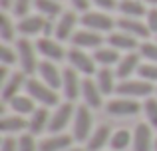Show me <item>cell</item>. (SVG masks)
<instances>
[{"label": "cell", "instance_id": "obj_43", "mask_svg": "<svg viewBox=\"0 0 157 151\" xmlns=\"http://www.w3.org/2000/svg\"><path fill=\"white\" fill-rule=\"evenodd\" d=\"M143 4H151V6H157V0H141Z\"/></svg>", "mask_w": 157, "mask_h": 151}, {"label": "cell", "instance_id": "obj_8", "mask_svg": "<svg viewBox=\"0 0 157 151\" xmlns=\"http://www.w3.org/2000/svg\"><path fill=\"white\" fill-rule=\"evenodd\" d=\"M68 62L74 70H78L80 74H84L86 77H92L98 74L96 70V60L94 56H90L86 50H80V48H72L68 52Z\"/></svg>", "mask_w": 157, "mask_h": 151}, {"label": "cell", "instance_id": "obj_42", "mask_svg": "<svg viewBox=\"0 0 157 151\" xmlns=\"http://www.w3.org/2000/svg\"><path fill=\"white\" fill-rule=\"evenodd\" d=\"M0 6H2V10H10L12 6H14V0H0Z\"/></svg>", "mask_w": 157, "mask_h": 151}, {"label": "cell", "instance_id": "obj_12", "mask_svg": "<svg viewBox=\"0 0 157 151\" xmlns=\"http://www.w3.org/2000/svg\"><path fill=\"white\" fill-rule=\"evenodd\" d=\"M48 18H44L42 14H28L24 18H20L18 22V32L26 38L30 36H44V30H46Z\"/></svg>", "mask_w": 157, "mask_h": 151}, {"label": "cell", "instance_id": "obj_1", "mask_svg": "<svg viewBox=\"0 0 157 151\" xmlns=\"http://www.w3.org/2000/svg\"><path fill=\"white\" fill-rule=\"evenodd\" d=\"M24 89H26V93L36 101V104L44 105V108H54V105H60V96H58V89L50 88V85L44 84L42 80L28 77Z\"/></svg>", "mask_w": 157, "mask_h": 151}, {"label": "cell", "instance_id": "obj_22", "mask_svg": "<svg viewBox=\"0 0 157 151\" xmlns=\"http://www.w3.org/2000/svg\"><path fill=\"white\" fill-rule=\"evenodd\" d=\"M74 135L68 133H52L40 141V151H66L72 147Z\"/></svg>", "mask_w": 157, "mask_h": 151}, {"label": "cell", "instance_id": "obj_14", "mask_svg": "<svg viewBox=\"0 0 157 151\" xmlns=\"http://www.w3.org/2000/svg\"><path fill=\"white\" fill-rule=\"evenodd\" d=\"M72 44L74 48H80V50H98L104 44V38L100 32L82 28V30H76V34L72 36Z\"/></svg>", "mask_w": 157, "mask_h": 151}, {"label": "cell", "instance_id": "obj_34", "mask_svg": "<svg viewBox=\"0 0 157 151\" xmlns=\"http://www.w3.org/2000/svg\"><path fill=\"white\" fill-rule=\"evenodd\" d=\"M137 76L145 81H151V84H157V64L153 62H145L139 66L137 70Z\"/></svg>", "mask_w": 157, "mask_h": 151}, {"label": "cell", "instance_id": "obj_2", "mask_svg": "<svg viewBox=\"0 0 157 151\" xmlns=\"http://www.w3.org/2000/svg\"><path fill=\"white\" fill-rule=\"evenodd\" d=\"M16 52H18V64L20 70L26 76H32L34 72H38V48L36 44H32L28 38H20L16 40Z\"/></svg>", "mask_w": 157, "mask_h": 151}, {"label": "cell", "instance_id": "obj_31", "mask_svg": "<svg viewBox=\"0 0 157 151\" xmlns=\"http://www.w3.org/2000/svg\"><path fill=\"white\" fill-rule=\"evenodd\" d=\"M16 28L14 22H12V18L6 14V12H2L0 14V38H2L4 44H10L16 40Z\"/></svg>", "mask_w": 157, "mask_h": 151}, {"label": "cell", "instance_id": "obj_27", "mask_svg": "<svg viewBox=\"0 0 157 151\" xmlns=\"http://www.w3.org/2000/svg\"><path fill=\"white\" fill-rule=\"evenodd\" d=\"M94 60L96 64H100L101 68H111V66H117V62L121 60L119 52L111 46H101L98 50H94Z\"/></svg>", "mask_w": 157, "mask_h": 151}, {"label": "cell", "instance_id": "obj_28", "mask_svg": "<svg viewBox=\"0 0 157 151\" xmlns=\"http://www.w3.org/2000/svg\"><path fill=\"white\" fill-rule=\"evenodd\" d=\"M117 10L125 18H141V16L147 14V8L141 0H119Z\"/></svg>", "mask_w": 157, "mask_h": 151}, {"label": "cell", "instance_id": "obj_38", "mask_svg": "<svg viewBox=\"0 0 157 151\" xmlns=\"http://www.w3.org/2000/svg\"><path fill=\"white\" fill-rule=\"evenodd\" d=\"M145 24H147V28H149L151 34H157V6H153V8H149V10H147Z\"/></svg>", "mask_w": 157, "mask_h": 151}, {"label": "cell", "instance_id": "obj_33", "mask_svg": "<svg viewBox=\"0 0 157 151\" xmlns=\"http://www.w3.org/2000/svg\"><path fill=\"white\" fill-rule=\"evenodd\" d=\"M16 62H18V52H16L10 44H2V46H0V64L10 68V66H14Z\"/></svg>", "mask_w": 157, "mask_h": 151}, {"label": "cell", "instance_id": "obj_16", "mask_svg": "<svg viewBox=\"0 0 157 151\" xmlns=\"http://www.w3.org/2000/svg\"><path fill=\"white\" fill-rule=\"evenodd\" d=\"M133 151H153L155 149V139L149 123H137L133 129Z\"/></svg>", "mask_w": 157, "mask_h": 151}, {"label": "cell", "instance_id": "obj_39", "mask_svg": "<svg viewBox=\"0 0 157 151\" xmlns=\"http://www.w3.org/2000/svg\"><path fill=\"white\" fill-rule=\"evenodd\" d=\"M92 4L98 8V10H104V12H111L117 8V0H92Z\"/></svg>", "mask_w": 157, "mask_h": 151}, {"label": "cell", "instance_id": "obj_21", "mask_svg": "<svg viewBox=\"0 0 157 151\" xmlns=\"http://www.w3.org/2000/svg\"><path fill=\"white\" fill-rule=\"evenodd\" d=\"M50 117L52 113H48V108H44V105L36 108L32 115L28 117V133H32V135L44 133V129H48V125H50Z\"/></svg>", "mask_w": 157, "mask_h": 151}, {"label": "cell", "instance_id": "obj_3", "mask_svg": "<svg viewBox=\"0 0 157 151\" xmlns=\"http://www.w3.org/2000/svg\"><path fill=\"white\" fill-rule=\"evenodd\" d=\"M94 131V115H92V108L88 105H78L76 108V115L72 121V135L76 141H88L90 135Z\"/></svg>", "mask_w": 157, "mask_h": 151}, {"label": "cell", "instance_id": "obj_15", "mask_svg": "<svg viewBox=\"0 0 157 151\" xmlns=\"http://www.w3.org/2000/svg\"><path fill=\"white\" fill-rule=\"evenodd\" d=\"M82 97H84V104L92 109H100L104 105V93L94 77H86L82 81Z\"/></svg>", "mask_w": 157, "mask_h": 151}, {"label": "cell", "instance_id": "obj_44", "mask_svg": "<svg viewBox=\"0 0 157 151\" xmlns=\"http://www.w3.org/2000/svg\"><path fill=\"white\" fill-rule=\"evenodd\" d=\"M66 151H88V149H82V147H70V149H66Z\"/></svg>", "mask_w": 157, "mask_h": 151}, {"label": "cell", "instance_id": "obj_23", "mask_svg": "<svg viewBox=\"0 0 157 151\" xmlns=\"http://www.w3.org/2000/svg\"><path fill=\"white\" fill-rule=\"evenodd\" d=\"M96 81L98 85H100L101 93L104 96H111V93H115V89H117V74H115V70H111V68H100L96 74Z\"/></svg>", "mask_w": 157, "mask_h": 151}, {"label": "cell", "instance_id": "obj_10", "mask_svg": "<svg viewBox=\"0 0 157 151\" xmlns=\"http://www.w3.org/2000/svg\"><path fill=\"white\" fill-rule=\"evenodd\" d=\"M36 48H38V54L44 60H50V62H60V60H64V56H68V52L62 48L60 40L46 38V36H40L38 38Z\"/></svg>", "mask_w": 157, "mask_h": 151}, {"label": "cell", "instance_id": "obj_24", "mask_svg": "<svg viewBox=\"0 0 157 151\" xmlns=\"http://www.w3.org/2000/svg\"><path fill=\"white\" fill-rule=\"evenodd\" d=\"M109 139H111V129L107 125H98L96 129L92 131L90 139L86 141V149L88 151H104L105 145H109Z\"/></svg>", "mask_w": 157, "mask_h": 151}, {"label": "cell", "instance_id": "obj_5", "mask_svg": "<svg viewBox=\"0 0 157 151\" xmlns=\"http://www.w3.org/2000/svg\"><path fill=\"white\" fill-rule=\"evenodd\" d=\"M82 26L88 28V30H94V32H113V28L117 26V20H113L107 12L104 10H88L82 14L80 18Z\"/></svg>", "mask_w": 157, "mask_h": 151}, {"label": "cell", "instance_id": "obj_25", "mask_svg": "<svg viewBox=\"0 0 157 151\" xmlns=\"http://www.w3.org/2000/svg\"><path fill=\"white\" fill-rule=\"evenodd\" d=\"M28 129V119L24 115H6L0 119V131L6 133V135H12V133H24Z\"/></svg>", "mask_w": 157, "mask_h": 151}, {"label": "cell", "instance_id": "obj_17", "mask_svg": "<svg viewBox=\"0 0 157 151\" xmlns=\"http://www.w3.org/2000/svg\"><path fill=\"white\" fill-rule=\"evenodd\" d=\"M107 46L115 48L117 52H125L127 54V52H135V48H139V40L123 30H117V32H109Z\"/></svg>", "mask_w": 157, "mask_h": 151}, {"label": "cell", "instance_id": "obj_41", "mask_svg": "<svg viewBox=\"0 0 157 151\" xmlns=\"http://www.w3.org/2000/svg\"><path fill=\"white\" fill-rule=\"evenodd\" d=\"M72 2V6H74V10H78V12H88L90 10V6H92V0H70Z\"/></svg>", "mask_w": 157, "mask_h": 151}, {"label": "cell", "instance_id": "obj_7", "mask_svg": "<svg viewBox=\"0 0 157 151\" xmlns=\"http://www.w3.org/2000/svg\"><path fill=\"white\" fill-rule=\"evenodd\" d=\"M74 115H76V108H74L72 101H64V104L56 105V111H54L52 117H50L48 131L50 133H62L74 121Z\"/></svg>", "mask_w": 157, "mask_h": 151}, {"label": "cell", "instance_id": "obj_20", "mask_svg": "<svg viewBox=\"0 0 157 151\" xmlns=\"http://www.w3.org/2000/svg\"><path fill=\"white\" fill-rule=\"evenodd\" d=\"M117 28L123 32H127V34H131L133 38H149V28H147V24L143 22L141 18H125V16H121V18L117 20Z\"/></svg>", "mask_w": 157, "mask_h": 151}, {"label": "cell", "instance_id": "obj_19", "mask_svg": "<svg viewBox=\"0 0 157 151\" xmlns=\"http://www.w3.org/2000/svg\"><path fill=\"white\" fill-rule=\"evenodd\" d=\"M26 80L28 77H26V74H24L22 70L20 72H12V74L8 76V80L2 84V100L8 104L12 97H16L20 93V89L26 85Z\"/></svg>", "mask_w": 157, "mask_h": 151}, {"label": "cell", "instance_id": "obj_29", "mask_svg": "<svg viewBox=\"0 0 157 151\" xmlns=\"http://www.w3.org/2000/svg\"><path fill=\"white\" fill-rule=\"evenodd\" d=\"M34 6L38 10V14H42L44 18L52 20V18H60L64 14L60 0H34Z\"/></svg>", "mask_w": 157, "mask_h": 151}, {"label": "cell", "instance_id": "obj_35", "mask_svg": "<svg viewBox=\"0 0 157 151\" xmlns=\"http://www.w3.org/2000/svg\"><path fill=\"white\" fill-rule=\"evenodd\" d=\"M137 50H139L143 60L157 64V42H141Z\"/></svg>", "mask_w": 157, "mask_h": 151}, {"label": "cell", "instance_id": "obj_40", "mask_svg": "<svg viewBox=\"0 0 157 151\" xmlns=\"http://www.w3.org/2000/svg\"><path fill=\"white\" fill-rule=\"evenodd\" d=\"M0 151H18V139L12 135H4L2 143H0Z\"/></svg>", "mask_w": 157, "mask_h": 151}, {"label": "cell", "instance_id": "obj_26", "mask_svg": "<svg viewBox=\"0 0 157 151\" xmlns=\"http://www.w3.org/2000/svg\"><path fill=\"white\" fill-rule=\"evenodd\" d=\"M8 105H10V109L14 113H18V115H32V111L36 109V101L32 100L28 93H18L16 97H12L10 101H8Z\"/></svg>", "mask_w": 157, "mask_h": 151}, {"label": "cell", "instance_id": "obj_32", "mask_svg": "<svg viewBox=\"0 0 157 151\" xmlns=\"http://www.w3.org/2000/svg\"><path fill=\"white\" fill-rule=\"evenodd\" d=\"M143 113L147 117V123L157 129V97H147L143 101Z\"/></svg>", "mask_w": 157, "mask_h": 151}, {"label": "cell", "instance_id": "obj_11", "mask_svg": "<svg viewBox=\"0 0 157 151\" xmlns=\"http://www.w3.org/2000/svg\"><path fill=\"white\" fill-rule=\"evenodd\" d=\"M78 20H80V18H78V14L74 10H66L64 14L58 18V22H56V32H54L56 40H60V42L72 40V36L76 34Z\"/></svg>", "mask_w": 157, "mask_h": 151}, {"label": "cell", "instance_id": "obj_30", "mask_svg": "<svg viewBox=\"0 0 157 151\" xmlns=\"http://www.w3.org/2000/svg\"><path fill=\"white\" fill-rule=\"evenodd\" d=\"M131 143H133V133H129L127 129H117V131L111 133L109 149H113V151H125Z\"/></svg>", "mask_w": 157, "mask_h": 151}, {"label": "cell", "instance_id": "obj_37", "mask_svg": "<svg viewBox=\"0 0 157 151\" xmlns=\"http://www.w3.org/2000/svg\"><path fill=\"white\" fill-rule=\"evenodd\" d=\"M34 4V0H14V6H12V12L18 18H24V16L30 14V8Z\"/></svg>", "mask_w": 157, "mask_h": 151}, {"label": "cell", "instance_id": "obj_9", "mask_svg": "<svg viewBox=\"0 0 157 151\" xmlns=\"http://www.w3.org/2000/svg\"><path fill=\"white\" fill-rule=\"evenodd\" d=\"M82 81L84 80H80V72L72 66L62 72V92L68 101H74L82 96Z\"/></svg>", "mask_w": 157, "mask_h": 151}, {"label": "cell", "instance_id": "obj_36", "mask_svg": "<svg viewBox=\"0 0 157 151\" xmlns=\"http://www.w3.org/2000/svg\"><path fill=\"white\" fill-rule=\"evenodd\" d=\"M34 137L32 133H22L18 137V151H40V143Z\"/></svg>", "mask_w": 157, "mask_h": 151}, {"label": "cell", "instance_id": "obj_45", "mask_svg": "<svg viewBox=\"0 0 157 151\" xmlns=\"http://www.w3.org/2000/svg\"><path fill=\"white\" fill-rule=\"evenodd\" d=\"M155 151H157V139H155Z\"/></svg>", "mask_w": 157, "mask_h": 151}, {"label": "cell", "instance_id": "obj_4", "mask_svg": "<svg viewBox=\"0 0 157 151\" xmlns=\"http://www.w3.org/2000/svg\"><path fill=\"white\" fill-rule=\"evenodd\" d=\"M155 92V85L151 81H145V80H121L117 84V89L115 93L117 96H123V97H131V100H147L151 97V93Z\"/></svg>", "mask_w": 157, "mask_h": 151}, {"label": "cell", "instance_id": "obj_13", "mask_svg": "<svg viewBox=\"0 0 157 151\" xmlns=\"http://www.w3.org/2000/svg\"><path fill=\"white\" fill-rule=\"evenodd\" d=\"M139 66H141V54L139 52H127V54L121 56V60L115 66V74H117V80H129L133 74H137Z\"/></svg>", "mask_w": 157, "mask_h": 151}, {"label": "cell", "instance_id": "obj_18", "mask_svg": "<svg viewBox=\"0 0 157 151\" xmlns=\"http://www.w3.org/2000/svg\"><path fill=\"white\" fill-rule=\"evenodd\" d=\"M38 76L44 84H48L54 89H62V72L60 68L56 66V62H50V60H42L38 66Z\"/></svg>", "mask_w": 157, "mask_h": 151}, {"label": "cell", "instance_id": "obj_6", "mask_svg": "<svg viewBox=\"0 0 157 151\" xmlns=\"http://www.w3.org/2000/svg\"><path fill=\"white\" fill-rule=\"evenodd\" d=\"M105 109L109 115H115V117H131V115H137L139 111H143V105L137 100L119 96V97H113V100L107 101Z\"/></svg>", "mask_w": 157, "mask_h": 151}, {"label": "cell", "instance_id": "obj_46", "mask_svg": "<svg viewBox=\"0 0 157 151\" xmlns=\"http://www.w3.org/2000/svg\"><path fill=\"white\" fill-rule=\"evenodd\" d=\"M109 151H113V149H109Z\"/></svg>", "mask_w": 157, "mask_h": 151}]
</instances>
